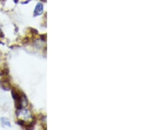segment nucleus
Here are the masks:
<instances>
[{
  "label": "nucleus",
  "instance_id": "nucleus-4",
  "mask_svg": "<svg viewBox=\"0 0 147 130\" xmlns=\"http://www.w3.org/2000/svg\"><path fill=\"white\" fill-rule=\"evenodd\" d=\"M1 121L2 122V124H4L5 126H7L8 127H11V124L10 122H9V120L7 119V118H2L1 119Z\"/></svg>",
  "mask_w": 147,
  "mask_h": 130
},
{
  "label": "nucleus",
  "instance_id": "nucleus-1",
  "mask_svg": "<svg viewBox=\"0 0 147 130\" xmlns=\"http://www.w3.org/2000/svg\"><path fill=\"white\" fill-rule=\"evenodd\" d=\"M17 117L19 120V124H25L26 122L32 120V114L30 110L20 108L17 112Z\"/></svg>",
  "mask_w": 147,
  "mask_h": 130
},
{
  "label": "nucleus",
  "instance_id": "nucleus-2",
  "mask_svg": "<svg viewBox=\"0 0 147 130\" xmlns=\"http://www.w3.org/2000/svg\"><path fill=\"white\" fill-rule=\"evenodd\" d=\"M42 12H43V5H42V3H39L37 5L36 7H35V9L34 11L35 15L38 16V15H41Z\"/></svg>",
  "mask_w": 147,
  "mask_h": 130
},
{
  "label": "nucleus",
  "instance_id": "nucleus-3",
  "mask_svg": "<svg viewBox=\"0 0 147 130\" xmlns=\"http://www.w3.org/2000/svg\"><path fill=\"white\" fill-rule=\"evenodd\" d=\"M0 84H1V86L3 87V89H7V87H9V82L6 79L1 80V81H0Z\"/></svg>",
  "mask_w": 147,
  "mask_h": 130
}]
</instances>
